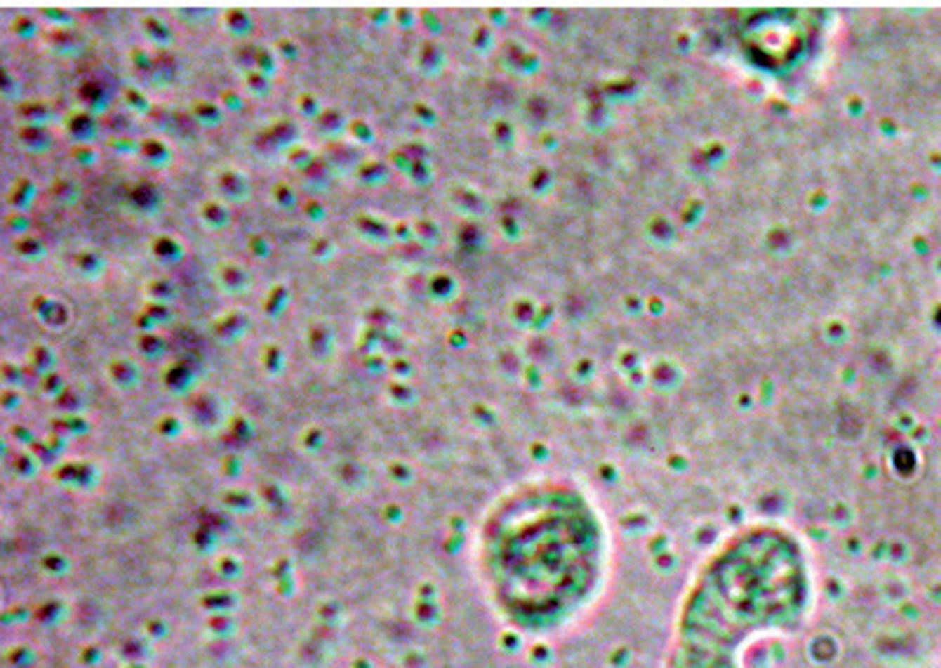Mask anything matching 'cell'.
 Instances as JSON below:
<instances>
[{
    "mask_svg": "<svg viewBox=\"0 0 941 668\" xmlns=\"http://www.w3.org/2000/svg\"><path fill=\"white\" fill-rule=\"evenodd\" d=\"M214 188H217V195L221 202H240L250 195V184H247V177L243 172L233 170H221L217 177H214Z\"/></svg>",
    "mask_w": 941,
    "mask_h": 668,
    "instance_id": "cell-3",
    "label": "cell"
},
{
    "mask_svg": "<svg viewBox=\"0 0 941 668\" xmlns=\"http://www.w3.org/2000/svg\"><path fill=\"white\" fill-rule=\"evenodd\" d=\"M224 26L231 33H235V36H243V33H247L250 31V26H252V17L247 15L245 10H231L226 15V19H224Z\"/></svg>",
    "mask_w": 941,
    "mask_h": 668,
    "instance_id": "cell-13",
    "label": "cell"
},
{
    "mask_svg": "<svg viewBox=\"0 0 941 668\" xmlns=\"http://www.w3.org/2000/svg\"><path fill=\"white\" fill-rule=\"evenodd\" d=\"M109 374H111V381H116L120 388H127L137 381L139 367H137V362L127 360V358H118V360H113L109 365Z\"/></svg>",
    "mask_w": 941,
    "mask_h": 668,
    "instance_id": "cell-8",
    "label": "cell"
},
{
    "mask_svg": "<svg viewBox=\"0 0 941 668\" xmlns=\"http://www.w3.org/2000/svg\"><path fill=\"white\" fill-rule=\"evenodd\" d=\"M285 303H287V289L282 285H275L271 292H268V299L264 303V308H266L268 315H278V313H282Z\"/></svg>",
    "mask_w": 941,
    "mask_h": 668,
    "instance_id": "cell-16",
    "label": "cell"
},
{
    "mask_svg": "<svg viewBox=\"0 0 941 668\" xmlns=\"http://www.w3.org/2000/svg\"><path fill=\"white\" fill-rule=\"evenodd\" d=\"M306 343H308V351H311V355L315 358V360H325V358L332 353L334 336H332V332H329V327L325 325V322H313V325L308 327Z\"/></svg>",
    "mask_w": 941,
    "mask_h": 668,
    "instance_id": "cell-6",
    "label": "cell"
},
{
    "mask_svg": "<svg viewBox=\"0 0 941 668\" xmlns=\"http://www.w3.org/2000/svg\"><path fill=\"white\" fill-rule=\"evenodd\" d=\"M153 254L160 261H177L181 256V242L170 238V235H163V238L153 240Z\"/></svg>",
    "mask_w": 941,
    "mask_h": 668,
    "instance_id": "cell-12",
    "label": "cell"
},
{
    "mask_svg": "<svg viewBox=\"0 0 941 668\" xmlns=\"http://www.w3.org/2000/svg\"><path fill=\"white\" fill-rule=\"evenodd\" d=\"M217 282L226 294H243L250 287V273H247L245 266L228 261V264H221L217 268Z\"/></svg>",
    "mask_w": 941,
    "mask_h": 668,
    "instance_id": "cell-4",
    "label": "cell"
},
{
    "mask_svg": "<svg viewBox=\"0 0 941 668\" xmlns=\"http://www.w3.org/2000/svg\"><path fill=\"white\" fill-rule=\"evenodd\" d=\"M275 202H280V205H290V202H294V193H292V188L290 186H278L275 188Z\"/></svg>",
    "mask_w": 941,
    "mask_h": 668,
    "instance_id": "cell-23",
    "label": "cell"
},
{
    "mask_svg": "<svg viewBox=\"0 0 941 668\" xmlns=\"http://www.w3.org/2000/svg\"><path fill=\"white\" fill-rule=\"evenodd\" d=\"M214 332H217L221 339H228V341L238 339V336H243L247 332V318L243 313L231 311V313H226L224 318L217 320V325H214Z\"/></svg>",
    "mask_w": 941,
    "mask_h": 668,
    "instance_id": "cell-7",
    "label": "cell"
},
{
    "mask_svg": "<svg viewBox=\"0 0 941 668\" xmlns=\"http://www.w3.org/2000/svg\"><path fill=\"white\" fill-rule=\"evenodd\" d=\"M193 113H196V116L203 113V118H207V125H219V120H221V109L217 104H212V101H196Z\"/></svg>",
    "mask_w": 941,
    "mask_h": 668,
    "instance_id": "cell-19",
    "label": "cell"
},
{
    "mask_svg": "<svg viewBox=\"0 0 941 668\" xmlns=\"http://www.w3.org/2000/svg\"><path fill=\"white\" fill-rule=\"evenodd\" d=\"M311 252L315 259H329V256L334 254V242L327 238H315L311 245Z\"/></svg>",
    "mask_w": 941,
    "mask_h": 668,
    "instance_id": "cell-21",
    "label": "cell"
},
{
    "mask_svg": "<svg viewBox=\"0 0 941 668\" xmlns=\"http://www.w3.org/2000/svg\"><path fill=\"white\" fill-rule=\"evenodd\" d=\"M610 558L600 509L570 480L511 490L482 518L473 551L487 607L527 638H553L579 624L603 596Z\"/></svg>",
    "mask_w": 941,
    "mask_h": 668,
    "instance_id": "cell-1",
    "label": "cell"
},
{
    "mask_svg": "<svg viewBox=\"0 0 941 668\" xmlns=\"http://www.w3.org/2000/svg\"><path fill=\"white\" fill-rule=\"evenodd\" d=\"M66 130H69V134L76 141L87 144L94 137V132H97V125H94V120L87 113H73L69 123H66Z\"/></svg>",
    "mask_w": 941,
    "mask_h": 668,
    "instance_id": "cell-9",
    "label": "cell"
},
{
    "mask_svg": "<svg viewBox=\"0 0 941 668\" xmlns=\"http://www.w3.org/2000/svg\"><path fill=\"white\" fill-rule=\"evenodd\" d=\"M812 600L803 542L779 525H749L692 575L662 668H746V650L761 638L796 633Z\"/></svg>",
    "mask_w": 941,
    "mask_h": 668,
    "instance_id": "cell-2",
    "label": "cell"
},
{
    "mask_svg": "<svg viewBox=\"0 0 941 668\" xmlns=\"http://www.w3.org/2000/svg\"><path fill=\"white\" fill-rule=\"evenodd\" d=\"M200 217H203L207 228H221L228 224V217H231V214H228L226 202H221L217 198V200H207L205 205L200 207Z\"/></svg>",
    "mask_w": 941,
    "mask_h": 668,
    "instance_id": "cell-10",
    "label": "cell"
},
{
    "mask_svg": "<svg viewBox=\"0 0 941 668\" xmlns=\"http://www.w3.org/2000/svg\"><path fill=\"white\" fill-rule=\"evenodd\" d=\"M261 365L268 369L285 367V355H282V351L275 346V343H268V346H264V351H261Z\"/></svg>",
    "mask_w": 941,
    "mask_h": 668,
    "instance_id": "cell-18",
    "label": "cell"
},
{
    "mask_svg": "<svg viewBox=\"0 0 941 668\" xmlns=\"http://www.w3.org/2000/svg\"><path fill=\"white\" fill-rule=\"evenodd\" d=\"M360 177H362V181H367V184H379V181H384L386 179V167L381 165V163H376V160H367V163H360Z\"/></svg>",
    "mask_w": 941,
    "mask_h": 668,
    "instance_id": "cell-17",
    "label": "cell"
},
{
    "mask_svg": "<svg viewBox=\"0 0 941 668\" xmlns=\"http://www.w3.org/2000/svg\"><path fill=\"white\" fill-rule=\"evenodd\" d=\"M144 153L151 158V163H156V165H163V163H167V160L172 158V151L163 144V141H158V139L144 141Z\"/></svg>",
    "mask_w": 941,
    "mask_h": 668,
    "instance_id": "cell-15",
    "label": "cell"
},
{
    "mask_svg": "<svg viewBox=\"0 0 941 668\" xmlns=\"http://www.w3.org/2000/svg\"><path fill=\"white\" fill-rule=\"evenodd\" d=\"M355 228H358L360 238L369 242H388L393 238V226L386 224L384 219L374 217V214H360L358 221H355Z\"/></svg>",
    "mask_w": 941,
    "mask_h": 668,
    "instance_id": "cell-5",
    "label": "cell"
},
{
    "mask_svg": "<svg viewBox=\"0 0 941 668\" xmlns=\"http://www.w3.org/2000/svg\"><path fill=\"white\" fill-rule=\"evenodd\" d=\"M29 360L33 362V367H40V369H52L57 365V355H55V351H52L50 346H36L31 351V355H29Z\"/></svg>",
    "mask_w": 941,
    "mask_h": 668,
    "instance_id": "cell-14",
    "label": "cell"
},
{
    "mask_svg": "<svg viewBox=\"0 0 941 668\" xmlns=\"http://www.w3.org/2000/svg\"><path fill=\"white\" fill-rule=\"evenodd\" d=\"M247 90L250 92H254V94H264V92H268V76L266 73H261V71H254V73H247Z\"/></svg>",
    "mask_w": 941,
    "mask_h": 668,
    "instance_id": "cell-20",
    "label": "cell"
},
{
    "mask_svg": "<svg viewBox=\"0 0 941 668\" xmlns=\"http://www.w3.org/2000/svg\"><path fill=\"white\" fill-rule=\"evenodd\" d=\"M78 271L87 275V278H99L102 271L106 268V259L102 256V252H94V249H87V252H80L78 259Z\"/></svg>",
    "mask_w": 941,
    "mask_h": 668,
    "instance_id": "cell-11",
    "label": "cell"
},
{
    "mask_svg": "<svg viewBox=\"0 0 941 668\" xmlns=\"http://www.w3.org/2000/svg\"><path fill=\"white\" fill-rule=\"evenodd\" d=\"M351 134H353V139L360 141V144H369V139L374 137V130L369 127V123H365V120H355V123H351Z\"/></svg>",
    "mask_w": 941,
    "mask_h": 668,
    "instance_id": "cell-22",
    "label": "cell"
}]
</instances>
